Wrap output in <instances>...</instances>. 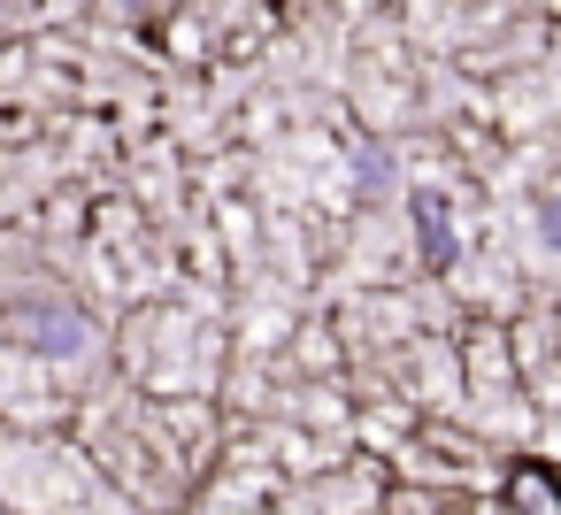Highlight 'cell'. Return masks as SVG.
I'll return each mask as SVG.
<instances>
[{
  "label": "cell",
  "instance_id": "cell-5",
  "mask_svg": "<svg viewBox=\"0 0 561 515\" xmlns=\"http://www.w3.org/2000/svg\"><path fill=\"white\" fill-rule=\"evenodd\" d=\"M0 515H9V507H0Z\"/></svg>",
  "mask_w": 561,
  "mask_h": 515
},
{
  "label": "cell",
  "instance_id": "cell-3",
  "mask_svg": "<svg viewBox=\"0 0 561 515\" xmlns=\"http://www.w3.org/2000/svg\"><path fill=\"white\" fill-rule=\"evenodd\" d=\"M354 178H362V193H392V185H400L392 147H362V154H354Z\"/></svg>",
  "mask_w": 561,
  "mask_h": 515
},
{
  "label": "cell",
  "instance_id": "cell-1",
  "mask_svg": "<svg viewBox=\"0 0 561 515\" xmlns=\"http://www.w3.org/2000/svg\"><path fill=\"white\" fill-rule=\"evenodd\" d=\"M9 331H16L32 354H47V362H78V354L93 346V323H85L78 308H62V300H24V308H9Z\"/></svg>",
  "mask_w": 561,
  "mask_h": 515
},
{
  "label": "cell",
  "instance_id": "cell-2",
  "mask_svg": "<svg viewBox=\"0 0 561 515\" xmlns=\"http://www.w3.org/2000/svg\"><path fill=\"white\" fill-rule=\"evenodd\" d=\"M415 239H423V262H431V270H454V262H461V239H454V208H446V193H415Z\"/></svg>",
  "mask_w": 561,
  "mask_h": 515
},
{
  "label": "cell",
  "instance_id": "cell-4",
  "mask_svg": "<svg viewBox=\"0 0 561 515\" xmlns=\"http://www.w3.org/2000/svg\"><path fill=\"white\" fill-rule=\"evenodd\" d=\"M538 247H546V254H561V185L538 201Z\"/></svg>",
  "mask_w": 561,
  "mask_h": 515
}]
</instances>
